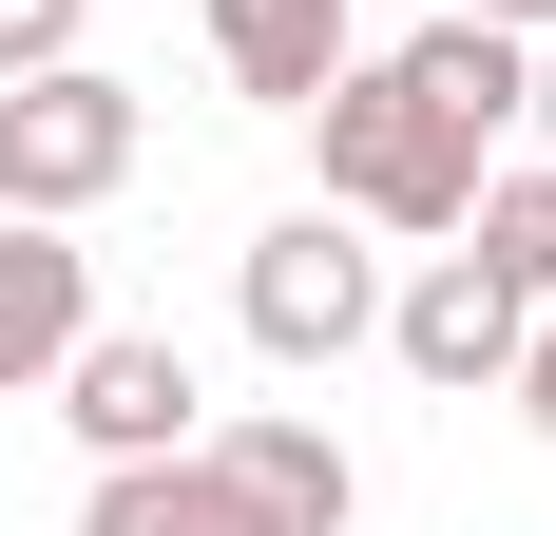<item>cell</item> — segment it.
Segmentation results:
<instances>
[{
  "mask_svg": "<svg viewBox=\"0 0 556 536\" xmlns=\"http://www.w3.org/2000/svg\"><path fill=\"white\" fill-rule=\"evenodd\" d=\"M212 58H230V97L307 115V97L345 77V0H212Z\"/></svg>",
  "mask_w": 556,
  "mask_h": 536,
  "instance_id": "8",
  "label": "cell"
},
{
  "mask_svg": "<svg viewBox=\"0 0 556 536\" xmlns=\"http://www.w3.org/2000/svg\"><path fill=\"white\" fill-rule=\"evenodd\" d=\"M518 115H538V154H556V58H518Z\"/></svg>",
  "mask_w": 556,
  "mask_h": 536,
  "instance_id": "15",
  "label": "cell"
},
{
  "mask_svg": "<svg viewBox=\"0 0 556 536\" xmlns=\"http://www.w3.org/2000/svg\"><path fill=\"white\" fill-rule=\"evenodd\" d=\"M518 326H538V307H518L500 268H480V250H442V268L384 307V345H403L422 383H518Z\"/></svg>",
  "mask_w": 556,
  "mask_h": 536,
  "instance_id": "6",
  "label": "cell"
},
{
  "mask_svg": "<svg viewBox=\"0 0 556 536\" xmlns=\"http://www.w3.org/2000/svg\"><path fill=\"white\" fill-rule=\"evenodd\" d=\"M365 326H384V268L345 250L327 212H288L269 250H250V345H269V365H345Z\"/></svg>",
  "mask_w": 556,
  "mask_h": 536,
  "instance_id": "3",
  "label": "cell"
},
{
  "mask_svg": "<svg viewBox=\"0 0 556 536\" xmlns=\"http://www.w3.org/2000/svg\"><path fill=\"white\" fill-rule=\"evenodd\" d=\"M518 403H538V422H556V307L518 326Z\"/></svg>",
  "mask_w": 556,
  "mask_h": 536,
  "instance_id": "13",
  "label": "cell"
},
{
  "mask_svg": "<svg viewBox=\"0 0 556 536\" xmlns=\"http://www.w3.org/2000/svg\"><path fill=\"white\" fill-rule=\"evenodd\" d=\"M58 422L97 441V460H173V441H192V365H173L154 326H77V365H58Z\"/></svg>",
  "mask_w": 556,
  "mask_h": 536,
  "instance_id": "4",
  "label": "cell"
},
{
  "mask_svg": "<svg viewBox=\"0 0 556 536\" xmlns=\"http://www.w3.org/2000/svg\"><path fill=\"white\" fill-rule=\"evenodd\" d=\"M115 173H135V77L97 58H39V77H0V212H97Z\"/></svg>",
  "mask_w": 556,
  "mask_h": 536,
  "instance_id": "2",
  "label": "cell"
},
{
  "mask_svg": "<svg viewBox=\"0 0 556 536\" xmlns=\"http://www.w3.org/2000/svg\"><path fill=\"white\" fill-rule=\"evenodd\" d=\"M442 20H500V39H556V0H442Z\"/></svg>",
  "mask_w": 556,
  "mask_h": 536,
  "instance_id": "14",
  "label": "cell"
},
{
  "mask_svg": "<svg viewBox=\"0 0 556 536\" xmlns=\"http://www.w3.org/2000/svg\"><path fill=\"white\" fill-rule=\"evenodd\" d=\"M77 326H97V250H58V212H0V403L77 365Z\"/></svg>",
  "mask_w": 556,
  "mask_h": 536,
  "instance_id": "5",
  "label": "cell"
},
{
  "mask_svg": "<svg viewBox=\"0 0 556 536\" xmlns=\"http://www.w3.org/2000/svg\"><path fill=\"white\" fill-rule=\"evenodd\" d=\"M460 250L500 268L518 307H556V154L538 173H480V192H460Z\"/></svg>",
  "mask_w": 556,
  "mask_h": 536,
  "instance_id": "11",
  "label": "cell"
},
{
  "mask_svg": "<svg viewBox=\"0 0 556 536\" xmlns=\"http://www.w3.org/2000/svg\"><path fill=\"white\" fill-rule=\"evenodd\" d=\"M77 20H97V0H0V77H39V58H77Z\"/></svg>",
  "mask_w": 556,
  "mask_h": 536,
  "instance_id": "12",
  "label": "cell"
},
{
  "mask_svg": "<svg viewBox=\"0 0 556 536\" xmlns=\"http://www.w3.org/2000/svg\"><path fill=\"white\" fill-rule=\"evenodd\" d=\"M77 536H269V498L230 480L212 441H173V460H97V498H77Z\"/></svg>",
  "mask_w": 556,
  "mask_h": 536,
  "instance_id": "7",
  "label": "cell"
},
{
  "mask_svg": "<svg viewBox=\"0 0 556 536\" xmlns=\"http://www.w3.org/2000/svg\"><path fill=\"white\" fill-rule=\"evenodd\" d=\"M518 58L538 39H500V20H422V39H403V97L460 115V135H518Z\"/></svg>",
  "mask_w": 556,
  "mask_h": 536,
  "instance_id": "10",
  "label": "cell"
},
{
  "mask_svg": "<svg viewBox=\"0 0 556 536\" xmlns=\"http://www.w3.org/2000/svg\"><path fill=\"white\" fill-rule=\"evenodd\" d=\"M307 135H327V212H365V230H460V192H480V135L403 97V58H345L307 97Z\"/></svg>",
  "mask_w": 556,
  "mask_h": 536,
  "instance_id": "1",
  "label": "cell"
},
{
  "mask_svg": "<svg viewBox=\"0 0 556 536\" xmlns=\"http://www.w3.org/2000/svg\"><path fill=\"white\" fill-rule=\"evenodd\" d=\"M212 460H230L250 498H269V536H345V518H365V460H345L327 422H230Z\"/></svg>",
  "mask_w": 556,
  "mask_h": 536,
  "instance_id": "9",
  "label": "cell"
}]
</instances>
